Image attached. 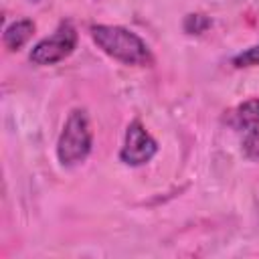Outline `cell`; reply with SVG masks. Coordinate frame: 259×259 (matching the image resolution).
I'll return each instance as SVG.
<instances>
[{"instance_id": "obj_1", "label": "cell", "mask_w": 259, "mask_h": 259, "mask_svg": "<svg viewBox=\"0 0 259 259\" xmlns=\"http://www.w3.org/2000/svg\"><path fill=\"white\" fill-rule=\"evenodd\" d=\"M93 42L111 59L134 65V67H148L154 63V57L148 45L132 30L113 24H95L91 26Z\"/></svg>"}, {"instance_id": "obj_2", "label": "cell", "mask_w": 259, "mask_h": 259, "mask_svg": "<svg viewBox=\"0 0 259 259\" xmlns=\"http://www.w3.org/2000/svg\"><path fill=\"white\" fill-rule=\"evenodd\" d=\"M93 136L87 113L83 109H73L63 125L57 142V158L63 166H75L83 162L91 152Z\"/></svg>"}, {"instance_id": "obj_3", "label": "cell", "mask_w": 259, "mask_h": 259, "mask_svg": "<svg viewBox=\"0 0 259 259\" xmlns=\"http://www.w3.org/2000/svg\"><path fill=\"white\" fill-rule=\"evenodd\" d=\"M75 45H77V30L69 20H65L57 26V30L51 36L38 40L32 47L28 59H30V63L40 65V67L55 65V63L67 59L73 53Z\"/></svg>"}, {"instance_id": "obj_4", "label": "cell", "mask_w": 259, "mask_h": 259, "mask_svg": "<svg viewBox=\"0 0 259 259\" xmlns=\"http://www.w3.org/2000/svg\"><path fill=\"white\" fill-rule=\"evenodd\" d=\"M158 152L156 140L148 134V130L142 125L140 119H134L125 130V140L119 152V158L127 166H142L154 158Z\"/></svg>"}, {"instance_id": "obj_5", "label": "cell", "mask_w": 259, "mask_h": 259, "mask_svg": "<svg viewBox=\"0 0 259 259\" xmlns=\"http://www.w3.org/2000/svg\"><path fill=\"white\" fill-rule=\"evenodd\" d=\"M227 121L235 127V130H249L253 125L259 123V97L249 99L241 105H237L233 111H229Z\"/></svg>"}, {"instance_id": "obj_6", "label": "cell", "mask_w": 259, "mask_h": 259, "mask_svg": "<svg viewBox=\"0 0 259 259\" xmlns=\"http://www.w3.org/2000/svg\"><path fill=\"white\" fill-rule=\"evenodd\" d=\"M32 32H34V22L32 20H28V18L16 20V22L8 24L6 30H4V36H2L4 47L8 51H18L20 47H24L28 42Z\"/></svg>"}, {"instance_id": "obj_7", "label": "cell", "mask_w": 259, "mask_h": 259, "mask_svg": "<svg viewBox=\"0 0 259 259\" xmlns=\"http://www.w3.org/2000/svg\"><path fill=\"white\" fill-rule=\"evenodd\" d=\"M243 152L251 160H259V123L249 127L243 138Z\"/></svg>"}, {"instance_id": "obj_8", "label": "cell", "mask_w": 259, "mask_h": 259, "mask_svg": "<svg viewBox=\"0 0 259 259\" xmlns=\"http://www.w3.org/2000/svg\"><path fill=\"white\" fill-rule=\"evenodd\" d=\"M210 26V18L204 14H188L184 18V30L188 34H200Z\"/></svg>"}, {"instance_id": "obj_9", "label": "cell", "mask_w": 259, "mask_h": 259, "mask_svg": "<svg viewBox=\"0 0 259 259\" xmlns=\"http://www.w3.org/2000/svg\"><path fill=\"white\" fill-rule=\"evenodd\" d=\"M233 65L239 67V69H241V67H255V65H259V45H255V47H251V49L239 53V55L233 59Z\"/></svg>"}]
</instances>
